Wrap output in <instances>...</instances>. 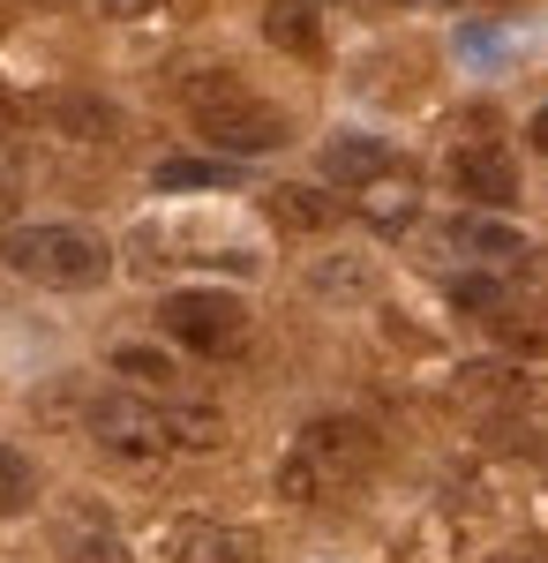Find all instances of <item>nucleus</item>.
<instances>
[{
	"label": "nucleus",
	"mask_w": 548,
	"mask_h": 563,
	"mask_svg": "<svg viewBox=\"0 0 548 563\" xmlns=\"http://www.w3.org/2000/svg\"><path fill=\"white\" fill-rule=\"evenodd\" d=\"M271 225L278 233H324V225H338V196H324V188H271Z\"/></svg>",
	"instance_id": "nucleus-12"
},
{
	"label": "nucleus",
	"mask_w": 548,
	"mask_h": 563,
	"mask_svg": "<svg viewBox=\"0 0 548 563\" xmlns=\"http://www.w3.org/2000/svg\"><path fill=\"white\" fill-rule=\"evenodd\" d=\"M173 413V443L180 451H218L226 443V413L218 406H166Z\"/></svg>",
	"instance_id": "nucleus-16"
},
{
	"label": "nucleus",
	"mask_w": 548,
	"mask_h": 563,
	"mask_svg": "<svg viewBox=\"0 0 548 563\" xmlns=\"http://www.w3.org/2000/svg\"><path fill=\"white\" fill-rule=\"evenodd\" d=\"M113 376H128L135 390H166L173 384V361L158 346H113Z\"/></svg>",
	"instance_id": "nucleus-17"
},
{
	"label": "nucleus",
	"mask_w": 548,
	"mask_h": 563,
	"mask_svg": "<svg viewBox=\"0 0 548 563\" xmlns=\"http://www.w3.org/2000/svg\"><path fill=\"white\" fill-rule=\"evenodd\" d=\"M180 106L196 113V129L211 135L226 158H263V151H278L294 121L271 106V98H255L233 68H196V76H180Z\"/></svg>",
	"instance_id": "nucleus-1"
},
{
	"label": "nucleus",
	"mask_w": 548,
	"mask_h": 563,
	"mask_svg": "<svg viewBox=\"0 0 548 563\" xmlns=\"http://www.w3.org/2000/svg\"><path fill=\"white\" fill-rule=\"evenodd\" d=\"M263 38L278 45V53H316L324 45V23H316V8L308 0H263Z\"/></svg>",
	"instance_id": "nucleus-14"
},
{
	"label": "nucleus",
	"mask_w": 548,
	"mask_h": 563,
	"mask_svg": "<svg viewBox=\"0 0 548 563\" xmlns=\"http://www.w3.org/2000/svg\"><path fill=\"white\" fill-rule=\"evenodd\" d=\"M451 301H459V308H473V316H489V323H504L511 294L496 286V278H481V271H465V278H451Z\"/></svg>",
	"instance_id": "nucleus-18"
},
{
	"label": "nucleus",
	"mask_w": 548,
	"mask_h": 563,
	"mask_svg": "<svg viewBox=\"0 0 548 563\" xmlns=\"http://www.w3.org/2000/svg\"><path fill=\"white\" fill-rule=\"evenodd\" d=\"M166 556L173 563H255L263 549H255L249 526H218V519H180L166 533Z\"/></svg>",
	"instance_id": "nucleus-8"
},
{
	"label": "nucleus",
	"mask_w": 548,
	"mask_h": 563,
	"mask_svg": "<svg viewBox=\"0 0 548 563\" xmlns=\"http://www.w3.org/2000/svg\"><path fill=\"white\" fill-rule=\"evenodd\" d=\"M489 563H548V549H541V541H504Z\"/></svg>",
	"instance_id": "nucleus-21"
},
{
	"label": "nucleus",
	"mask_w": 548,
	"mask_h": 563,
	"mask_svg": "<svg viewBox=\"0 0 548 563\" xmlns=\"http://www.w3.org/2000/svg\"><path fill=\"white\" fill-rule=\"evenodd\" d=\"M308 294L316 301H376V263L369 256H324V263H308Z\"/></svg>",
	"instance_id": "nucleus-10"
},
{
	"label": "nucleus",
	"mask_w": 548,
	"mask_h": 563,
	"mask_svg": "<svg viewBox=\"0 0 548 563\" xmlns=\"http://www.w3.org/2000/svg\"><path fill=\"white\" fill-rule=\"evenodd\" d=\"M31 496H39V466H31L15 443H0V519L31 511Z\"/></svg>",
	"instance_id": "nucleus-15"
},
{
	"label": "nucleus",
	"mask_w": 548,
	"mask_h": 563,
	"mask_svg": "<svg viewBox=\"0 0 548 563\" xmlns=\"http://www.w3.org/2000/svg\"><path fill=\"white\" fill-rule=\"evenodd\" d=\"M300 459L316 466V481L324 488H353V481H369L376 474V459H383V435L369 429V421H353V413H324V421H308L300 429V443H294Z\"/></svg>",
	"instance_id": "nucleus-4"
},
{
	"label": "nucleus",
	"mask_w": 548,
	"mask_h": 563,
	"mask_svg": "<svg viewBox=\"0 0 548 563\" xmlns=\"http://www.w3.org/2000/svg\"><path fill=\"white\" fill-rule=\"evenodd\" d=\"M0 263L31 286H53V294H90L106 286L113 271V249L90 233V225H61V218H39V225H8L0 233Z\"/></svg>",
	"instance_id": "nucleus-2"
},
{
	"label": "nucleus",
	"mask_w": 548,
	"mask_h": 563,
	"mask_svg": "<svg viewBox=\"0 0 548 563\" xmlns=\"http://www.w3.org/2000/svg\"><path fill=\"white\" fill-rule=\"evenodd\" d=\"M31 113H39L53 135H68V143H113V135H121V106L98 98V90H45Z\"/></svg>",
	"instance_id": "nucleus-6"
},
{
	"label": "nucleus",
	"mask_w": 548,
	"mask_h": 563,
	"mask_svg": "<svg viewBox=\"0 0 548 563\" xmlns=\"http://www.w3.org/2000/svg\"><path fill=\"white\" fill-rule=\"evenodd\" d=\"M61 556H68V563H128V541L113 533V519H98V511H68V526H61Z\"/></svg>",
	"instance_id": "nucleus-11"
},
{
	"label": "nucleus",
	"mask_w": 548,
	"mask_h": 563,
	"mask_svg": "<svg viewBox=\"0 0 548 563\" xmlns=\"http://www.w3.org/2000/svg\"><path fill=\"white\" fill-rule=\"evenodd\" d=\"M324 174H331L338 188H376V180L391 174V143H383V135H361V129H338L331 143H324Z\"/></svg>",
	"instance_id": "nucleus-9"
},
{
	"label": "nucleus",
	"mask_w": 548,
	"mask_h": 563,
	"mask_svg": "<svg viewBox=\"0 0 548 563\" xmlns=\"http://www.w3.org/2000/svg\"><path fill=\"white\" fill-rule=\"evenodd\" d=\"M23 113H31V106H23V98H8V90H0V129H8V121H23Z\"/></svg>",
	"instance_id": "nucleus-22"
},
{
	"label": "nucleus",
	"mask_w": 548,
	"mask_h": 563,
	"mask_svg": "<svg viewBox=\"0 0 548 563\" xmlns=\"http://www.w3.org/2000/svg\"><path fill=\"white\" fill-rule=\"evenodd\" d=\"M451 188L473 196V203H489V211H511L518 203V166L496 143H465V151H451Z\"/></svg>",
	"instance_id": "nucleus-7"
},
{
	"label": "nucleus",
	"mask_w": 548,
	"mask_h": 563,
	"mask_svg": "<svg viewBox=\"0 0 548 563\" xmlns=\"http://www.w3.org/2000/svg\"><path fill=\"white\" fill-rule=\"evenodd\" d=\"M451 249H465V256H481V263H511V256H526V233L518 225H504V218H451Z\"/></svg>",
	"instance_id": "nucleus-13"
},
{
	"label": "nucleus",
	"mask_w": 548,
	"mask_h": 563,
	"mask_svg": "<svg viewBox=\"0 0 548 563\" xmlns=\"http://www.w3.org/2000/svg\"><path fill=\"white\" fill-rule=\"evenodd\" d=\"M106 15H121V23H143V15H166V0H98Z\"/></svg>",
	"instance_id": "nucleus-20"
},
{
	"label": "nucleus",
	"mask_w": 548,
	"mask_h": 563,
	"mask_svg": "<svg viewBox=\"0 0 548 563\" xmlns=\"http://www.w3.org/2000/svg\"><path fill=\"white\" fill-rule=\"evenodd\" d=\"M158 323H166L173 346H188V353H233L249 339V308L233 301V294H218V286L166 294V301H158Z\"/></svg>",
	"instance_id": "nucleus-3"
},
{
	"label": "nucleus",
	"mask_w": 548,
	"mask_h": 563,
	"mask_svg": "<svg viewBox=\"0 0 548 563\" xmlns=\"http://www.w3.org/2000/svg\"><path fill=\"white\" fill-rule=\"evenodd\" d=\"M158 188H218V180H233V166H204V158H166L158 166Z\"/></svg>",
	"instance_id": "nucleus-19"
},
{
	"label": "nucleus",
	"mask_w": 548,
	"mask_h": 563,
	"mask_svg": "<svg viewBox=\"0 0 548 563\" xmlns=\"http://www.w3.org/2000/svg\"><path fill=\"white\" fill-rule=\"evenodd\" d=\"M90 443L113 459H158V451H173V413L151 406L143 390H106L90 406Z\"/></svg>",
	"instance_id": "nucleus-5"
}]
</instances>
